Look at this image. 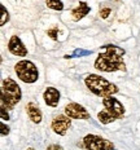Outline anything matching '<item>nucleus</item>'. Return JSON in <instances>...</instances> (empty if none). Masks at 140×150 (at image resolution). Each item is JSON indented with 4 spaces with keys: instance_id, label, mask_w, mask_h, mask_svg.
<instances>
[{
    "instance_id": "1a4fd4ad",
    "label": "nucleus",
    "mask_w": 140,
    "mask_h": 150,
    "mask_svg": "<svg viewBox=\"0 0 140 150\" xmlns=\"http://www.w3.org/2000/svg\"><path fill=\"white\" fill-rule=\"evenodd\" d=\"M8 51L13 56H17V57H25V56H27V48L23 45V43L21 42V39L17 35H13L9 39Z\"/></svg>"
},
{
    "instance_id": "0eeeda50",
    "label": "nucleus",
    "mask_w": 140,
    "mask_h": 150,
    "mask_svg": "<svg viewBox=\"0 0 140 150\" xmlns=\"http://www.w3.org/2000/svg\"><path fill=\"white\" fill-rule=\"evenodd\" d=\"M65 114L71 119H90L91 118V114L87 111V109L77 102H70L65 106Z\"/></svg>"
},
{
    "instance_id": "6e6552de",
    "label": "nucleus",
    "mask_w": 140,
    "mask_h": 150,
    "mask_svg": "<svg viewBox=\"0 0 140 150\" xmlns=\"http://www.w3.org/2000/svg\"><path fill=\"white\" fill-rule=\"evenodd\" d=\"M71 126V118L68 117L66 114L65 115H57L53 120H52V129H53L55 133L60 136H65L68 132V129L70 128Z\"/></svg>"
},
{
    "instance_id": "2eb2a0df",
    "label": "nucleus",
    "mask_w": 140,
    "mask_h": 150,
    "mask_svg": "<svg viewBox=\"0 0 140 150\" xmlns=\"http://www.w3.org/2000/svg\"><path fill=\"white\" fill-rule=\"evenodd\" d=\"M0 9H1V20H0V26H4V25L9 21V13H8L7 8H5L4 5H0Z\"/></svg>"
},
{
    "instance_id": "f257e3e1",
    "label": "nucleus",
    "mask_w": 140,
    "mask_h": 150,
    "mask_svg": "<svg viewBox=\"0 0 140 150\" xmlns=\"http://www.w3.org/2000/svg\"><path fill=\"white\" fill-rule=\"evenodd\" d=\"M123 54L124 51L119 47L113 44L104 45L95 61V69L104 73H113L118 70L126 71V65L122 60Z\"/></svg>"
},
{
    "instance_id": "39448f33",
    "label": "nucleus",
    "mask_w": 140,
    "mask_h": 150,
    "mask_svg": "<svg viewBox=\"0 0 140 150\" xmlns=\"http://www.w3.org/2000/svg\"><path fill=\"white\" fill-rule=\"evenodd\" d=\"M83 145L87 149L100 150V149H113L114 145L110 141H108L104 137H100L97 135H87L83 139Z\"/></svg>"
},
{
    "instance_id": "f3484780",
    "label": "nucleus",
    "mask_w": 140,
    "mask_h": 150,
    "mask_svg": "<svg viewBox=\"0 0 140 150\" xmlns=\"http://www.w3.org/2000/svg\"><path fill=\"white\" fill-rule=\"evenodd\" d=\"M110 12H112V9H110V8L105 7V8L100 9V12H99V16H100L101 18H108L109 16H110Z\"/></svg>"
},
{
    "instance_id": "ddd939ff",
    "label": "nucleus",
    "mask_w": 140,
    "mask_h": 150,
    "mask_svg": "<svg viewBox=\"0 0 140 150\" xmlns=\"http://www.w3.org/2000/svg\"><path fill=\"white\" fill-rule=\"evenodd\" d=\"M97 118H99V120H100V123H102V124H109V123H112V122L116 120V118H114L107 109H104V110H101L100 112H99Z\"/></svg>"
},
{
    "instance_id": "9b49d317",
    "label": "nucleus",
    "mask_w": 140,
    "mask_h": 150,
    "mask_svg": "<svg viewBox=\"0 0 140 150\" xmlns=\"http://www.w3.org/2000/svg\"><path fill=\"white\" fill-rule=\"evenodd\" d=\"M26 112L31 119V122H34V123H36V124L42 122L43 114H42V111H40L39 106H36L34 102H29V104L26 105Z\"/></svg>"
},
{
    "instance_id": "f03ea898",
    "label": "nucleus",
    "mask_w": 140,
    "mask_h": 150,
    "mask_svg": "<svg viewBox=\"0 0 140 150\" xmlns=\"http://www.w3.org/2000/svg\"><path fill=\"white\" fill-rule=\"evenodd\" d=\"M85 83L87 88L99 97H107V96H112L118 92V87L116 84L110 83L105 78L96 74H90L88 76H86Z\"/></svg>"
},
{
    "instance_id": "20e7f679",
    "label": "nucleus",
    "mask_w": 140,
    "mask_h": 150,
    "mask_svg": "<svg viewBox=\"0 0 140 150\" xmlns=\"http://www.w3.org/2000/svg\"><path fill=\"white\" fill-rule=\"evenodd\" d=\"M14 71L17 74V76L20 78V80H22L23 83L27 84L35 83L39 78V71L36 69L35 64L29 60L18 61L14 66Z\"/></svg>"
},
{
    "instance_id": "f8f14e48",
    "label": "nucleus",
    "mask_w": 140,
    "mask_h": 150,
    "mask_svg": "<svg viewBox=\"0 0 140 150\" xmlns=\"http://www.w3.org/2000/svg\"><path fill=\"white\" fill-rule=\"evenodd\" d=\"M90 11H91L90 5H87V3H85V1H80L79 4H78V7L74 8L73 11H71V17H73V21L82 20L85 16H87L90 13Z\"/></svg>"
},
{
    "instance_id": "7ed1b4c3",
    "label": "nucleus",
    "mask_w": 140,
    "mask_h": 150,
    "mask_svg": "<svg viewBox=\"0 0 140 150\" xmlns=\"http://www.w3.org/2000/svg\"><path fill=\"white\" fill-rule=\"evenodd\" d=\"M22 98V92L17 83L11 78H5L1 83V105L13 109Z\"/></svg>"
},
{
    "instance_id": "aec40b11",
    "label": "nucleus",
    "mask_w": 140,
    "mask_h": 150,
    "mask_svg": "<svg viewBox=\"0 0 140 150\" xmlns=\"http://www.w3.org/2000/svg\"><path fill=\"white\" fill-rule=\"evenodd\" d=\"M48 149H49V150H51V149H58V150H60V149H62V148H61L60 145H51V146H48Z\"/></svg>"
},
{
    "instance_id": "423d86ee",
    "label": "nucleus",
    "mask_w": 140,
    "mask_h": 150,
    "mask_svg": "<svg viewBox=\"0 0 140 150\" xmlns=\"http://www.w3.org/2000/svg\"><path fill=\"white\" fill-rule=\"evenodd\" d=\"M102 105H104V108L107 109L116 119H121V118L124 115L123 105L121 104V101H118L117 98L112 97V96L104 97V100H102Z\"/></svg>"
},
{
    "instance_id": "a211bd4d",
    "label": "nucleus",
    "mask_w": 140,
    "mask_h": 150,
    "mask_svg": "<svg viewBox=\"0 0 140 150\" xmlns=\"http://www.w3.org/2000/svg\"><path fill=\"white\" fill-rule=\"evenodd\" d=\"M7 106H4V105H1V108H0V114H1V119L3 120H9V114H8V111H7Z\"/></svg>"
},
{
    "instance_id": "9d476101",
    "label": "nucleus",
    "mask_w": 140,
    "mask_h": 150,
    "mask_svg": "<svg viewBox=\"0 0 140 150\" xmlns=\"http://www.w3.org/2000/svg\"><path fill=\"white\" fill-rule=\"evenodd\" d=\"M43 98H44V102L48 106L56 108L58 105V102H60V92L53 87H48L43 93Z\"/></svg>"
},
{
    "instance_id": "dca6fc26",
    "label": "nucleus",
    "mask_w": 140,
    "mask_h": 150,
    "mask_svg": "<svg viewBox=\"0 0 140 150\" xmlns=\"http://www.w3.org/2000/svg\"><path fill=\"white\" fill-rule=\"evenodd\" d=\"M57 33H58V27H52V29L47 31V35L51 36V39L57 40Z\"/></svg>"
},
{
    "instance_id": "4468645a",
    "label": "nucleus",
    "mask_w": 140,
    "mask_h": 150,
    "mask_svg": "<svg viewBox=\"0 0 140 150\" xmlns=\"http://www.w3.org/2000/svg\"><path fill=\"white\" fill-rule=\"evenodd\" d=\"M47 7L53 9V11H62L64 9V3L61 0H45Z\"/></svg>"
},
{
    "instance_id": "6ab92c4d",
    "label": "nucleus",
    "mask_w": 140,
    "mask_h": 150,
    "mask_svg": "<svg viewBox=\"0 0 140 150\" xmlns=\"http://www.w3.org/2000/svg\"><path fill=\"white\" fill-rule=\"evenodd\" d=\"M0 128H1L0 133H1V136H3V137L7 136V135H9V127H8V126H5L4 123H1V124H0Z\"/></svg>"
}]
</instances>
